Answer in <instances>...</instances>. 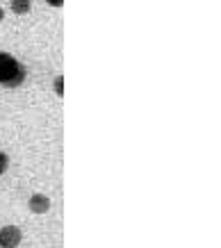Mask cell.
<instances>
[{"label": "cell", "mask_w": 221, "mask_h": 248, "mask_svg": "<svg viewBox=\"0 0 221 248\" xmlns=\"http://www.w3.org/2000/svg\"><path fill=\"white\" fill-rule=\"evenodd\" d=\"M25 80V68L21 62H16L12 55L0 53V84L7 89L21 87Z\"/></svg>", "instance_id": "obj_1"}, {"label": "cell", "mask_w": 221, "mask_h": 248, "mask_svg": "<svg viewBox=\"0 0 221 248\" xmlns=\"http://www.w3.org/2000/svg\"><path fill=\"white\" fill-rule=\"evenodd\" d=\"M23 239V232L21 228L16 226H5L0 230V248H16Z\"/></svg>", "instance_id": "obj_2"}, {"label": "cell", "mask_w": 221, "mask_h": 248, "mask_svg": "<svg viewBox=\"0 0 221 248\" xmlns=\"http://www.w3.org/2000/svg\"><path fill=\"white\" fill-rule=\"evenodd\" d=\"M28 207H30V212H34V214H46V212L50 210V198L44 194H34V196H30V201H28Z\"/></svg>", "instance_id": "obj_3"}, {"label": "cell", "mask_w": 221, "mask_h": 248, "mask_svg": "<svg viewBox=\"0 0 221 248\" xmlns=\"http://www.w3.org/2000/svg\"><path fill=\"white\" fill-rule=\"evenodd\" d=\"M12 9H14V14L23 16L30 12V0H12Z\"/></svg>", "instance_id": "obj_4"}, {"label": "cell", "mask_w": 221, "mask_h": 248, "mask_svg": "<svg viewBox=\"0 0 221 248\" xmlns=\"http://www.w3.org/2000/svg\"><path fill=\"white\" fill-rule=\"evenodd\" d=\"M55 93H57V96H64V78L62 76H57L55 78Z\"/></svg>", "instance_id": "obj_5"}, {"label": "cell", "mask_w": 221, "mask_h": 248, "mask_svg": "<svg viewBox=\"0 0 221 248\" xmlns=\"http://www.w3.org/2000/svg\"><path fill=\"white\" fill-rule=\"evenodd\" d=\"M7 164H9V157L5 155V153H0V175L7 171Z\"/></svg>", "instance_id": "obj_6"}, {"label": "cell", "mask_w": 221, "mask_h": 248, "mask_svg": "<svg viewBox=\"0 0 221 248\" xmlns=\"http://www.w3.org/2000/svg\"><path fill=\"white\" fill-rule=\"evenodd\" d=\"M48 5H53V7H62L64 5V0H46Z\"/></svg>", "instance_id": "obj_7"}, {"label": "cell", "mask_w": 221, "mask_h": 248, "mask_svg": "<svg viewBox=\"0 0 221 248\" xmlns=\"http://www.w3.org/2000/svg\"><path fill=\"white\" fill-rule=\"evenodd\" d=\"M2 18H5V12H2V7H0V21H2Z\"/></svg>", "instance_id": "obj_8"}]
</instances>
